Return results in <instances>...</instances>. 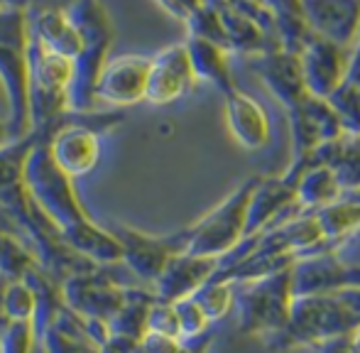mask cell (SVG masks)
<instances>
[{"label": "cell", "instance_id": "6da1fadb", "mask_svg": "<svg viewBox=\"0 0 360 353\" xmlns=\"http://www.w3.org/2000/svg\"><path fill=\"white\" fill-rule=\"evenodd\" d=\"M64 10L81 37V49L72 59L69 113H94L96 82L108 62L115 37L113 20L101 0H69Z\"/></svg>", "mask_w": 360, "mask_h": 353}, {"label": "cell", "instance_id": "7a4b0ae2", "mask_svg": "<svg viewBox=\"0 0 360 353\" xmlns=\"http://www.w3.org/2000/svg\"><path fill=\"white\" fill-rule=\"evenodd\" d=\"M49 133H52V128L44 130L42 138L37 140V145L30 153L22 181L30 199L37 204V209L59 231H67L72 226L81 224V221H86L91 214L81 204L74 179L69 174H64L52 160V153L47 148Z\"/></svg>", "mask_w": 360, "mask_h": 353}, {"label": "cell", "instance_id": "3957f363", "mask_svg": "<svg viewBox=\"0 0 360 353\" xmlns=\"http://www.w3.org/2000/svg\"><path fill=\"white\" fill-rule=\"evenodd\" d=\"M358 331L351 312L341 302L338 292L326 295L294 297L287 324L265 344L275 351L302 349V346H321L323 341Z\"/></svg>", "mask_w": 360, "mask_h": 353}, {"label": "cell", "instance_id": "277c9868", "mask_svg": "<svg viewBox=\"0 0 360 353\" xmlns=\"http://www.w3.org/2000/svg\"><path fill=\"white\" fill-rule=\"evenodd\" d=\"M292 304V267H285L272 275L238 282L233 314H236L240 334L270 339L287 324Z\"/></svg>", "mask_w": 360, "mask_h": 353}, {"label": "cell", "instance_id": "5b68a950", "mask_svg": "<svg viewBox=\"0 0 360 353\" xmlns=\"http://www.w3.org/2000/svg\"><path fill=\"white\" fill-rule=\"evenodd\" d=\"M120 123V113H67L52 128L47 148L52 160L72 179L91 174L101 160V135Z\"/></svg>", "mask_w": 360, "mask_h": 353}, {"label": "cell", "instance_id": "8992f818", "mask_svg": "<svg viewBox=\"0 0 360 353\" xmlns=\"http://www.w3.org/2000/svg\"><path fill=\"white\" fill-rule=\"evenodd\" d=\"M30 120L32 130H49L69 113L72 59L44 49L27 37Z\"/></svg>", "mask_w": 360, "mask_h": 353}, {"label": "cell", "instance_id": "52a82bcc", "mask_svg": "<svg viewBox=\"0 0 360 353\" xmlns=\"http://www.w3.org/2000/svg\"><path fill=\"white\" fill-rule=\"evenodd\" d=\"M255 176H248L240 186L231 191L221 204H216L209 214L201 216L196 224L186 226V250L191 255L223 260L243 238L248 224V201H250Z\"/></svg>", "mask_w": 360, "mask_h": 353}, {"label": "cell", "instance_id": "ba28073f", "mask_svg": "<svg viewBox=\"0 0 360 353\" xmlns=\"http://www.w3.org/2000/svg\"><path fill=\"white\" fill-rule=\"evenodd\" d=\"M128 285L110 272V267H89L62 280V300L79 319H98L108 324L123 307Z\"/></svg>", "mask_w": 360, "mask_h": 353}, {"label": "cell", "instance_id": "9c48e42d", "mask_svg": "<svg viewBox=\"0 0 360 353\" xmlns=\"http://www.w3.org/2000/svg\"><path fill=\"white\" fill-rule=\"evenodd\" d=\"M115 238L120 240L123 248V265L133 272L140 280V285L152 287L155 280L162 275L174 255L186 250V229L176 231V233H147L135 226L128 224H115L110 226Z\"/></svg>", "mask_w": 360, "mask_h": 353}, {"label": "cell", "instance_id": "30bf717a", "mask_svg": "<svg viewBox=\"0 0 360 353\" xmlns=\"http://www.w3.org/2000/svg\"><path fill=\"white\" fill-rule=\"evenodd\" d=\"M150 62L152 57H143V54L108 57L105 67L101 69L98 82H96V105L98 101L110 108H130L135 103H143L147 96Z\"/></svg>", "mask_w": 360, "mask_h": 353}, {"label": "cell", "instance_id": "8fae6325", "mask_svg": "<svg viewBox=\"0 0 360 353\" xmlns=\"http://www.w3.org/2000/svg\"><path fill=\"white\" fill-rule=\"evenodd\" d=\"M0 86L8 101V130L18 140L32 133L30 120V77H27V47L0 44Z\"/></svg>", "mask_w": 360, "mask_h": 353}, {"label": "cell", "instance_id": "7c38bea8", "mask_svg": "<svg viewBox=\"0 0 360 353\" xmlns=\"http://www.w3.org/2000/svg\"><path fill=\"white\" fill-rule=\"evenodd\" d=\"M196 84L191 69L186 44L176 42L157 52L150 62V79H147L145 101L152 105H169L184 98Z\"/></svg>", "mask_w": 360, "mask_h": 353}, {"label": "cell", "instance_id": "4fadbf2b", "mask_svg": "<svg viewBox=\"0 0 360 353\" xmlns=\"http://www.w3.org/2000/svg\"><path fill=\"white\" fill-rule=\"evenodd\" d=\"M297 194L294 186L285 176L272 174H257V181L252 186L250 201H248V224H245V238L248 236H260L267 229L285 221L287 216L297 214Z\"/></svg>", "mask_w": 360, "mask_h": 353}, {"label": "cell", "instance_id": "5bb4252c", "mask_svg": "<svg viewBox=\"0 0 360 353\" xmlns=\"http://www.w3.org/2000/svg\"><path fill=\"white\" fill-rule=\"evenodd\" d=\"M289 125H292V158H302L319 145L346 135V128L331 103L316 96H309L302 105L289 110Z\"/></svg>", "mask_w": 360, "mask_h": 353}, {"label": "cell", "instance_id": "9a60e30c", "mask_svg": "<svg viewBox=\"0 0 360 353\" xmlns=\"http://www.w3.org/2000/svg\"><path fill=\"white\" fill-rule=\"evenodd\" d=\"M348 54H351V49L314 34L307 42V47L299 52V64H302L309 94L316 98H328L341 86L346 82Z\"/></svg>", "mask_w": 360, "mask_h": 353}, {"label": "cell", "instance_id": "2e32d148", "mask_svg": "<svg viewBox=\"0 0 360 353\" xmlns=\"http://www.w3.org/2000/svg\"><path fill=\"white\" fill-rule=\"evenodd\" d=\"M250 69L262 79L272 96L280 101V105L287 110L302 105L309 98V89L304 82L299 54L285 52V49H272V52L250 57Z\"/></svg>", "mask_w": 360, "mask_h": 353}, {"label": "cell", "instance_id": "e0dca14e", "mask_svg": "<svg viewBox=\"0 0 360 353\" xmlns=\"http://www.w3.org/2000/svg\"><path fill=\"white\" fill-rule=\"evenodd\" d=\"M218 265H221L218 258L179 253L167 263L162 275L152 285V292L160 302H172V304L189 300L216 275Z\"/></svg>", "mask_w": 360, "mask_h": 353}, {"label": "cell", "instance_id": "ac0fdd59", "mask_svg": "<svg viewBox=\"0 0 360 353\" xmlns=\"http://www.w3.org/2000/svg\"><path fill=\"white\" fill-rule=\"evenodd\" d=\"M304 18L316 37L351 49L360 34V0H304Z\"/></svg>", "mask_w": 360, "mask_h": 353}, {"label": "cell", "instance_id": "d6986e66", "mask_svg": "<svg viewBox=\"0 0 360 353\" xmlns=\"http://www.w3.org/2000/svg\"><path fill=\"white\" fill-rule=\"evenodd\" d=\"M223 108H226L228 133L240 148L262 150L270 143V115L260 101L248 96L245 91L233 89L231 94L223 96Z\"/></svg>", "mask_w": 360, "mask_h": 353}, {"label": "cell", "instance_id": "ffe728a7", "mask_svg": "<svg viewBox=\"0 0 360 353\" xmlns=\"http://www.w3.org/2000/svg\"><path fill=\"white\" fill-rule=\"evenodd\" d=\"M27 30L30 39L67 59H74L81 49V37L64 8H30Z\"/></svg>", "mask_w": 360, "mask_h": 353}, {"label": "cell", "instance_id": "44dd1931", "mask_svg": "<svg viewBox=\"0 0 360 353\" xmlns=\"http://www.w3.org/2000/svg\"><path fill=\"white\" fill-rule=\"evenodd\" d=\"M216 5L218 18L226 30L228 49L231 54H243V57H257V54L272 52V49H280L250 18H248L243 10H238L236 5H231L228 0H209Z\"/></svg>", "mask_w": 360, "mask_h": 353}, {"label": "cell", "instance_id": "7402d4cb", "mask_svg": "<svg viewBox=\"0 0 360 353\" xmlns=\"http://www.w3.org/2000/svg\"><path fill=\"white\" fill-rule=\"evenodd\" d=\"M184 44H186V54H189L196 82L211 84L216 91H221V96L238 89L236 77H233V67H231L233 54L228 52V49L218 47L214 42H206V39H196V37H186Z\"/></svg>", "mask_w": 360, "mask_h": 353}, {"label": "cell", "instance_id": "603a6c76", "mask_svg": "<svg viewBox=\"0 0 360 353\" xmlns=\"http://www.w3.org/2000/svg\"><path fill=\"white\" fill-rule=\"evenodd\" d=\"M155 292L147 285H128L125 292L123 307L118 314L108 321L110 339L123 341L128 346H135L147 331V314H150L152 304H155Z\"/></svg>", "mask_w": 360, "mask_h": 353}, {"label": "cell", "instance_id": "cb8c5ba5", "mask_svg": "<svg viewBox=\"0 0 360 353\" xmlns=\"http://www.w3.org/2000/svg\"><path fill=\"white\" fill-rule=\"evenodd\" d=\"M311 155L316 160V165L331 167L343 194L360 189V135L346 133L338 140L314 148Z\"/></svg>", "mask_w": 360, "mask_h": 353}, {"label": "cell", "instance_id": "d4e9b609", "mask_svg": "<svg viewBox=\"0 0 360 353\" xmlns=\"http://www.w3.org/2000/svg\"><path fill=\"white\" fill-rule=\"evenodd\" d=\"M37 344L42 346L44 353H101L103 351L89 334H86L79 316H76L74 312H69L67 307L59 312V316L52 321V326L44 331Z\"/></svg>", "mask_w": 360, "mask_h": 353}, {"label": "cell", "instance_id": "484cf974", "mask_svg": "<svg viewBox=\"0 0 360 353\" xmlns=\"http://www.w3.org/2000/svg\"><path fill=\"white\" fill-rule=\"evenodd\" d=\"M294 194H297V204L302 211H319L341 199L343 189L331 167L316 165V167L304 169L294 179Z\"/></svg>", "mask_w": 360, "mask_h": 353}, {"label": "cell", "instance_id": "4316f807", "mask_svg": "<svg viewBox=\"0 0 360 353\" xmlns=\"http://www.w3.org/2000/svg\"><path fill=\"white\" fill-rule=\"evenodd\" d=\"M42 133L44 130H32L25 138L10 140L0 148V204L25 189V165H27L30 153L37 145V140L42 138Z\"/></svg>", "mask_w": 360, "mask_h": 353}, {"label": "cell", "instance_id": "83f0119b", "mask_svg": "<svg viewBox=\"0 0 360 353\" xmlns=\"http://www.w3.org/2000/svg\"><path fill=\"white\" fill-rule=\"evenodd\" d=\"M37 265L34 253L20 233L0 231V280H22L32 267Z\"/></svg>", "mask_w": 360, "mask_h": 353}, {"label": "cell", "instance_id": "f1b7e54d", "mask_svg": "<svg viewBox=\"0 0 360 353\" xmlns=\"http://www.w3.org/2000/svg\"><path fill=\"white\" fill-rule=\"evenodd\" d=\"M37 297L25 280H10L0 285V319L32 324Z\"/></svg>", "mask_w": 360, "mask_h": 353}, {"label": "cell", "instance_id": "f546056e", "mask_svg": "<svg viewBox=\"0 0 360 353\" xmlns=\"http://www.w3.org/2000/svg\"><path fill=\"white\" fill-rule=\"evenodd\" d=\"M194 300L199 302V307L206 312L211 324H216V321L226 319L228 314H233V304H236V282L214 275L199 292H196Z\"/></svg>", "mask_w": 360, "mask_h": 353}, {"label": "cell", "instance_id": "4dcf8cb0", "mask_svg": "<svg viewBox=\"0 0 360 353\" xmlns=\"http://www.w3.org/2000/svg\"><path fill=\"white\" fill-rule=\"evenodd\" d=\"M186 32H189V37L206 39V42H214L218 47L228 49L226 30H223V23H221V18H218L216 5L209 3V0H204V5L186 20ZM228 52H231V49H228Z\"/></svg>", "mask_w": 360, "mask_h": 353}, {"label": "cell", "instance_id": "1f68e13d", "mask_svg": "<svg viewBox=\"0 0 360 353\" xmlns=\"http://www.w3.org/2000/svg\"><path fill=\"white\" fill-rule=\"evenodd\" d=\"M326 101L331 103V108L336 110L338 120L343 123L346 133L360 135V89L343 82Z\"/></svg>", "mask_w": 360, "mask_h": 353}, {"label": "cell", "instance_id": "d6a6232c", "mask_svg": "<svg viewBox=\"0 0 360 353\" xmlns=\"http://www.w3.org/2000/svg\"><path fill=\"white\" fill-rule=\"evenodd\" d=\"M176 321H179V339L181 341H194L201 336L211 334V319L206 312L199 307L194 297L176 302Z\"/></svg>", "mask_w": 360, "mask_h": 353}, {"label": "cell", "instance_id": "836d02e7", "mask_svg": "<svg viewBox=\"0 0 360 353\" xmlns=\"http://www.w3.org/2000/svg\"><path fill=\"white\" fill-rule=\"evenodd\" d=\"M27 10H0V44L27 47Z\"/></svg>", "mask_w": 360, "mask_h": 353}, {"label": "cell", "instance_id": "e575fe53", "mask_svg": "<svg viewBox=\"0 0 360 353\" xmlns=\"http://www.w3.org/2000/svg\"><path fill=\"white\" fill-rule=\"evenodd\" d=\"M147 331H150V334H162V336H172V339H179L176 307L172 304V302L155 300L150 314H147ZM147 331H145V334H147Z\"/></svg>", "mask_w": 360, "mask_h": 353}, {"label": "cell", "instance_id": "d590c367", "mask_svg": "<svg viewBox=\"0 0 360 353\" xmlns=\"http://www.w3.org/2000/svg\"><path fill=\"white\" fill-rule=\"evenodd\" d=\"M130 353H184V344L179 339H172V336L150 334L147 331Z\"/></svg>", "mask_w": 360, "mask_h": 353}, {"label": "cell", "instance_id": "8d00e7d4", "mask_svg": "<svg viewBox=\"0 0 360 353\" xmlns=\"http://www.w3.org/2000/svg\"><path fill=\"white\" fill-rule=\"evenodd\" d=\"M157 5H160L167 15H172L174 20L186 25V20L204 5V0H157Z\"/></svg>", "mask_w": 360, "mask_h": 353}, {"label": "cell", "instance_id": "74e56055", "mask_svg": "<svg viewBox=\"0 0 360 353\" xmlns=\"http://www.w3.org/2000/svg\"><path fill=\"white\" fill-rule=\"evenodd\" d=\"M267 10L280 18H304V0H262Z\"/></svg>", "mask_w": 360, "mask_h": 353}, {"label": "cell", "instance_id": "f35d334b", "mask_svg": "<svg viewBox=\"0 0 360 353\" xmlns=\"http://www.w3.org/2000/svg\"><path fill=\"white\" fill-rule=\"evenodd\" d=\"M336 292L343 304H346V309L351 312L356 326L360 329V287H343V290H336Z\"/></svg>", "mask_w": 360, "mask_h": 353}, {"label": "cell", "instance_id": "ab89813d", "mask_svg": "<svg viewBox=\"0 0 360 353\" xmlns=\"http://www.w3.org/2000/svg\"><path fill=\"white\" fill-rule=\"evenodd\" d=\"M346 82L360 89V34H358L356 44H353V47H351V54H348Z\"/></svg>", "mask_w": 360, "mask_h": 353}, {"label": "cell", "instance_id": "60d3db41", "mask_svg": "<svg viewBox=\"0 0 360 353\" xmlns=\"http://www.w3.org/2000/svg\"><path fill=\"white\" fill-rule=\"evenodd\" d=\"M319 353H356L353 349V341H351V334L346 336H336V339H328L319 346Z\"/></svg>", "mask_w": 360, "mask_h": 353}, {"label": "cell", "instance_id": "b9f144b4", "mask_svg": "<svg viewBox=\"0 0 360 353\" xmlns=\"http://www.w3.org/2000/svg\"><path fill=\"white\" fill-rule=\"evenodd\" d=\"M133 349H135V346H128V344H123V341H113V339H110L108 344L103 346V351H101V353H130Z\"/></svg>", "mask_w": 360, "mask_h": 353}, {"label": "cell", "instance_id": "7bdbcfd3", "mask_svg": "<svg viewBox=\"0 0 360 353\" xmlns=\"http://www.w3.org/2000/svg\"><path fill=\"white\" fill-rule=\"evenodd\" d=\"M0 10H30V0H0Z\"/></svg>", "mask_w": 360, "mask_h": 353}, {"label": "cell", "instance_id": "ee69618b", "mask_svg": "<svg viewBox=\"0 0 360 353\" xmlns=\"http://www.w3.org/2000/svg\"><path fill=\"white\" fill-rule=\"evenodd\" d=\"M69 0H30V8H64Z\"/></svg>", "mask_w": 360, "mask_h": 353}, {"label": "cell", "instance_id": "f6af8a7d", "mask_svg": "<svg viewBox=\"0 0 360 353\" xmlns=\"http://www.w3.org/2000/svg\"><path fill=\"white\" fill-rule=\"evenodd\" d=\"M10 130H8V123H5V118H0V148H3L5 143H10Z\"/></svg>", "mask_w": 360, "mask_h": 353}, {"label": "cell", "instance_id": "bcb514c9", "mask_svg": "<svg viewBox=\"0 0 360 353\" xmlns=\"http://www.w3.org/2000/svg\"><path fill=\"white\" fill-rule=\"evenodd\" d=\"M351 341H353V349H356V353H360V329L353 331L351 334Z\"/></svg>", "mask_w": 360, "mask_h": 353}, {"label": "cell", "instance_id": "7dc6e473", "mask_svg": "<svg viewBox=\"0 0 360 353\" xmlns=\"http://www.w3.org/2000/svg\"><path fill=\"white\" fill-rule=\"evenodd\" d=\"M0 285H3V280H0Z\"/></svg>", "mask_w": 360, "mask_h": 353}]
</instances>
